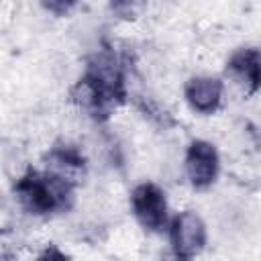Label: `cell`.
I'll use <instances>...</instances> for the list:
<instances>
[{
	"mask_svg": "<svg viewBox=\"0 0 261 261\" xmlns=\"http://www.w3.org/2000/svg\"><path fill=\"white\" fill-rule=\"evenodd\" d=\"M124 75L116 57L98 53L90 59L84 77L73 86L71 100L96 118L108 116L124 100Z\"/></svg>",
	"mask_w": 261,
	"mask_h": 261,
	"instance_id": "cell-1",
	"label": "cell"
},
{
	"mask_svg": "<svg viewBox=\"0 0 261 261\" xmlns=\"http://www.w3.org/2000/svg\"><path fill=\"white\" fill-rule=\"evenodd\" d=\"M73 184L51 171H29L14 184L20 206L31 214H51L65 208L71 200Z\"/></svg>",
	"mask_w": 261,
	"mask_h": 261,
	"instance_id": "cell-2",
	"label": "cell"
},
{
	"mask_svg": "<svg viewBox=\"0 0 261 261\" xmlns=\"http://www.w3.org/2000/svg\"><path fill=\"white\" fill-rule=\"evenodd\" d=\"M169 239H171V247L175 255L190 259V257H196L204 249L206 226L196 212L184 210L173 218L171 228H169Z\"/></svg>",
	"mask_w": 261,
	"mask_h": 261,
	"instance_id": "cell-3",
	"label": "cell"
},
{
	"mask_svg": "<svg viewBox=\"0 0 261 261\" xmlns=\"http://www.w3.org/2000/svg\"><path fill=\"white\" fill-rule=\"evenodd\" d=\"M130 206L137 220L147 230H161L167 222V202L165 194L155 184H141L133 190Z\"/></svg>",
	"mask_w": 261,
	"mask_h": 261,
	"instance_id": "cell-4",
	"label": "cell"
},
{
	"mask_svg": "<svg viewBox=\"0 0 261 261\" xmlns=\"http://www.w3.org/2000/svg\"><path fill=\"white\" fill-rule=\"evenodd\" d=\"M186 173L194 188H208L218 175V153L208 141H194L186 153Z\"/></svg>",
	"mask_w": 261,
	"mask_h": 261,
	"instance_id": "cell-5",
	"label": "cell"
},
{
	"mask_svg": "<svg viewBox=\"0 0 261 261\" xmlns=\"http://www.w3.org/2000/svg\"><path fill=\"white\" fill-rule=\"evenodd\" d=\"M226 73L243 90V94H253L261 88V51L243 49L234 53L228 61Z\"/></svg>",
	"mask_w": 261,
	"mask_h": 261,
	"instance_id": "cell-6",
	"label": "cell"
},
{
	"mask_svg": "<svg viewBox=\"0 0 261 261\" xmlns=\"http://www.w3.org/2000/svg\"><path fill=\"white\" fill-rule=\"evenodd\" d=\"M188 104L200 114H212L222 102V82L208 75H198L188 80L184 88Z\"/></svg>",
	"mask_w": 261,
	"mask_h": 261,
	"instance_id": "cell-7",
	"label": "cell"
},
{
	"mask_svg": "<svg viewBox=\"0 0 261 261\" xmlns=\"http://www.w3.org/2000/svg\"><path fill=\"white\" fill-rule=\"evenodd\" d=\"M45 167L47 171L59 175L61 179L75 184L84 173V157L73 147H55L47 155Z\"/></svg>",
	"mask_w": 261,
	"mask_h": 261,
	"instance_id": "cell-8",
	"label": "cell"
},
{
	"mask_svg": "<svg viewBox=\"0 0 261 261\" xmlns=\"http://www.w3.org/2000/svg\"><path fill=\"white\" fill-rule=\"evenodd\" d=\"M45 2V6L49 8V10H53V12H67L77 0H43Z\"/></svg>",
	"mask_w": 261,
	"mask_h": 261,
	"instance_id": "cell-9",
	"label": "cell"
},
{
	"mask_svg": "<svg viewBox=\"0 0 261 261\" xmlns=\"http://www.w3.org/2000/svg\"><path fill=\"white\" fill-rule=\"evenodd\" d=\"M139 2H143V0H112L116 10H120V12H133Z\"/></svg>",
	"mask_w": 261,
	"mask_h": 261,
	"instance_id": "cell-10",
	"label": "cell"
}]
</instances>
